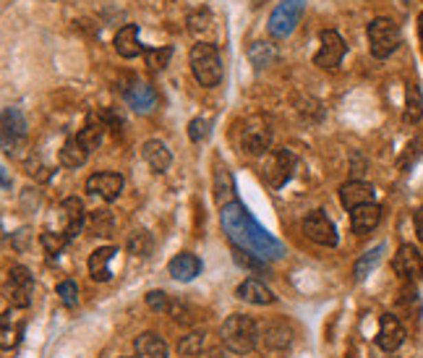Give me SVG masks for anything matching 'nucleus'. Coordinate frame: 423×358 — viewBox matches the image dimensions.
Masks as SVG:
<instances>
[{
	"label": "nucleus",
	"mask_w": 423,
	"mask_h": 358,
	"mask_svg": "<svg viewBox=\"0 0 423 358\" xmlns=\"http://www.w3.org/2000/svg\"><path fill=\"white\" fill-rule=\"evenodd\" d=\"M220 220H222V227H225L227 238L233 240V246L240 249V251L253 254V256H259L262 262L279 259V256L285 254V246H282L275 236H269L264 227L253 220V214L249 212L240 201H233V204L222 207Z\"/></svg>",
	"instance_id": "f257e3e1"
},
{
	"label": "nucleus",
	"mask_w": 423,
	"mask_h": 358,
	"mask_svg": "<svg viewBox=\"0 0 423 358\" xmlns=\"http://www.w3.org/2000/svg\"><path fill=\"white\" fill-rule=\"evenodd\" d=\"M220 337H222V345L233 353H251L256 343H259V327L251 317L246 314H233V317L225 319L222 330H220Z\"/></svg>",
	"instance_id": "f03ea898"
},
{
	"label": "nucleus",
	"mask_w": 423,
	"mask_h": 358,
	"mask_svg": "<svg viewBox=\"0 0 423 358\" xmlns=\"http://www.w3.org/2000/svg\"><path fill=\"white\" fill-rule=\"evenodd\" d=\"M191 71L201 87H217L222 81V60L220 50L212 42H196L191 47Z\"/></svg>",
	"instance_id": "7ed1b4c3"
},
{
	"label": "nucleus",
	"mask_w": 423,
	"mask_h": 358,
	"mask_svg": "<svg viewBox=\"0 0 423 358\" xmlns=\"http://www.w3.org/2000/svg\"><path fill=\"white\" fill-rule=\"evenodd\" d=\"M400 42H402V32L392 19L379 16L369 24V45L374 58H379V60L389 58L400 47Z\"/></svg>",
	"instance_id": "20e7f679"
},
{
	"label": "nucleus",
	"mask_w": 423,
	"mask_h": 358,
	"mask_svg": "<svg viewBox=\"0 0 423 358\" xmlns=\"http://www.w3.org/2000/svg\"><path fill=\"white\" fill-rule=\"evenodd\" d=\"M306 14V0H282L277 8L269 16V34L277 37V40H285L290 37L295 27L301 24V19Z\"/></svg>",
	"instance_id": "39448f33"
},
{
	"label": "nucleus",
	"mask_w": 423,
	"mask_h": 358,
	"mask_svg": "<svg viewBox=\"0 0 423 358\" xmlns=\"http://www.w3.org/2000/svg\"><path fill=\"white\" fill-rule=\"evenodd\" d=\"M293 170H295V155H293L290 149H275V152L266 155L264 170L262 172H264V181L269 186L279 188L290 181Z\"/></svg>",
	"instance_id": "423d86ee"
},
{
	"label": "nucleus",
	"mask_w": 423,
	"mask_h": 358,
	"mask_svg": "<svg viewBox=\"0 0 423 358\" xmlns=\"http://www.w3.org/2000/svg\"><path fill=\"white\" fill-rule=\"evenodd\" d=\"M87 223V214H84V204L76 197H68V199L60 201L58 207V233L66 236L68 240H73L81 233V227Z\"/></svg>",
	"instance_id": "0eeeda50"
},
{
	"label": "nucleus",
	"mask_w": 423,
	"mask_h": 358,
	"mask_svg": "<svg viewBox=\"0 0 423 358\" xmlns=\"http://www.w3.org/2000/svg\"><path fill=\"white\" fill-rule=\"evenodd\" d=\"M5 291H8V298L16 309H27L32 304V295H34V278L24 265L11 267L8 272V282H5Z\"/></svg>",
	"instance_id": "6e6552de"
},
{
	"label": "nucleus",
	"mask_w": 423,
	"mask_h": 358,
	"mask_svg": "<svg viewBox=\"0 0 423 358\" xmlns=\"http://www.w3.org/2000/svg\"><path fill=\"white\" fill-rule=\"evenodd\" d=\"M319 40H321V47H319V53L314 55V63H317L319 68H324V71L337 68L343 63L345 53H347L345 40L334 32V29H324V32L319 34Z\"/></svg>",
	"instance_id": "1a4fd4ad"
},
{
	"label": "nucleus",
	"mask_w": 423,
	"mask_h": 358,
	"mask_svg": "<svg viewBox=\"0 0 423 358\" xmlns=\"http://www.w3.org/2000/svg\"><path fill=\"white\" fill-rule=\"evenodd\" d=\"M272 144V131L262 118L246 120L243 131H240V149L249 155H266Z\"/></svg>",
	"instance_id": "9d476101"
},
{
	"label": "nucleus",
	"mask_w": 423,
	"mask_h": 358,
	"mask_svg": "<svg viewBox=\"0 0 423 358\" xmlns=\"http://www.w3.org/2000/svg\"><path fill=\"white\" fill-rule=\"evenodd\" d=\"M304 233L306 238H311L319 246H337V227L327 214L317 210L304 220Z\"/></svg>",
	"instance_id": "9b49d317"
},
{
	"label": "nucleus",
	"mask_w": 423,
	"mask_h": 358,
	"mask_svg": "<svg viewBox=\"0 0 423 358\" xmlns=\"http://www.w3.org/2000/svg\"><path fill=\"white\" fill-rule=\"evenodd\" d=\"M87 191L105 201H115L120 197V191H123V175L113 170L94 172V175L87 178Z\"/></svg>",
	"instance_id": "f8f14e48"
},
{
	"label": "nucleus",
	"mask_w": 423,
	"mask_h": 358,
	"mask_svg": "<svg viewBox=\"0 0 423 358\" xmlns=\"http://www.w3.org/2000/svg\"><path fill=\"white\" fill-rule=\"evenodd\" d=\"M392 267H395V272L400 278L405 280H418L423 278V254L415 249V246H400L395 254V259H392Z\"/></svg>",
	"instance_id": "ddd939ff"
},
{
	"label": "nucleus",
	"mask_w": 423,
	"mask_h": 358,
	"mask_svg": "<svg viewBox=\"0 0 423 358\" xmlns=\"http://www.w3.org/2000/svg\"><path fill=\"white\" fill-rule=\"evenodd\" d=\"M27 136V120L21 115L19 107H5L3 110V149L11 155L19 142Z\"/></svg>",
	"instance_id": "4468645a"
},
{
	"label": "nucleus",
	"mask_w": 423,
	"mask_h": 358,
	"mask_svg": "<svg viewBox=\"0 0 423 358\" xmlns=\"http://www.w3.org/2000/svg\"><path fill=\"white\" fill-rule=\"evenodd\" d=\"M376 343L382 350L387 353H395L400 345L405 343V330H402V324H400V319L395 314H384L379 319V335H376Z\"/></svg>",
	"instance_id": "2eb2a0df"
},
{
	"label": "nucleus",
	"mask_w": 423,
	"mask_h": 358,
	"mask_svg": "<svg viewBox=\"0 0 423 358\" xmlns=\"http://www.w3.org/2000/svg\"><path fill=\"white\" fill-rule=\"evenodd\" d=\"M340 201H343L345 210H358L363 204H374V186L371 183H363V181H347L340 186Z\"/></svg>",
	"instance_id": "dca6fc26"
},
{
	"label": "nucleus",
	"mask_w": 423,
	"mask_h": 358,
	"mask_svg": "<svg viewBox=\"0 0 423 358\" xmlns=\"http://www.w3.org/2000/svg\"><path fill=\"white\" fill-rule=\"evenodd\" d=\"M238 298L240 301H246V304H253V306H269L277 301V295L272 293V288H266L262 280L256 278H249L243 280L238 285Z\"/></svg>",
	"instance_id": "f3484780"
},
{
	"label": "nucleus",
	"mask_w": 423,
	"mask_h": 358,
	"mask_svg": "<svg viewBox=\"0 0 423 358\" xmlns=\"http://www.w3.org/2000/svg\"><path fill=\"white\" fill-rule=\"evenodd\" d=\"M214 199L220 207L236 201V178L227 170L225 162H214Z\"/></svg>",
	"instance_id": "a211bd4d"
},
{
	"label": "nucleus",
	"mask_w": 423,
	"mask_h": 358,
	"mask_svg": "<svg viewBox=\"0 0 423 358\" xmlns=\"http://www.w3.org/2000/svg\"><path fill=\"white\" fill-rule=\"evenodd\" d=\"M113 45H115V53H118L120 58H126V60H131V58H136L139 53H144V45L139 40V27H136V24L120 27L118 34H115V40H113Z\"/></svg>",
	"instance_id": "6ab92c4d"
},
{
	"label": "nucleus",
	"mask_w": 423,
	"mask_h": 358,
	"mask_svg": "<svg viewBox=\"0 0 423 358\" xmlns=\"http://www.w3.org/2000/svg\"><path fill=\"white\" fill-rule=\"evenodd\" d=\"M168 269H170L172 280H178V282H191V280L201 272V262H198V256L183 251V254H178V256H172Z\"/></svg>",
	"instance_id": "aec40b11"
},
{
	"label": "nucleus",
	"mask_w": 423,
	"mask_h": 358,
	"mask_svg": "<svg viewBox=\"0 0 423 358\" xmlns=\"http://www.w3.org/2000/svg\"><path fill=\"white\" fill-rule=\"evenodd\" d=\"M133 358H168V343L155 332H144L133 343Z\"/></svg>",
	"instance_id": "412c9836"
},
{
	"label": "nucleus",
	"mask_w": 423,
	"mask_h": 358,
	"mask_svg": "<svg viewBox=\"0 0 423 358\" xmlns=\"http://www.w3.org/2000/svg\"><path fill=\"white\" fill-rule=\"evenodd\" d=\"M379 220H382V210L376 204H363V207H358V210L350 212V227L358 236L371 233L374 227L379 225Z\"/></svg>",
	"instance_id": "4be33fe9"
},
{
	"label": "nucleus",
	"mask_w": 423,
	"mask_h": 358,
	"mask_svg": "<svg viewBox=\"0 0 423 358\" xmlns=\"http://www.w3.org/2000/svg\"><path fill=\"white\" fill-rule=\"evenodd\" d=\"M115 254H118L115 246H102V249L92 251V256H89V275H92L94 282H107V280L113 278L110 262H113Z\"/></svg>",
	"instance_id": "5701e85b"
},
{
	"label": "nucleus",
	"mask_w": 423,
	"mask_h": 358,
	"mask_svg": "<svg viewBox=\"0 0 423 358\" xmlns=\"http://www.w3.org/2000/svg\"><path fill=\"white\" fill-rule=\"evenodd\" d=\"M141 155H144L146 165H149L155 172H165L172 162L170 149L165 146V142H159V139H149V142L144 144V149H141Z\"/></svg>",
	"instance_id": "b1692460"
},
{
	"label": "nucleus",
	"mask_w": 423,
	"mask_h": 358,
	"mask_svg": "<svg viewBox=\"0 0 423 358\" xmlns=\"http://www.w3.org/2000/svg\"><path fill=\"white\" fill-rule=\"evenodd\" d=\"M89 155H92V149L84 144L79 136H71L66 144H63V149H60V165L76 170V168H81L89 159Z\"/></svg>",
	"instance_id": "393cba45"
},
{
	"label": "nucleus",
	"mask_w": 423,
	"mask_h": 358,
	"mask_svg": "<svg viewBox=\"0 0 423 358\" xmlns=\"http://www.w3.org/2000/svg\"><path fill=\"white\" fill-rule=\"evenodd\" d=\"M126 102L136 110V113H149L152 107H155V102H157V94H155V89L149 87V84H133L131 89H126Z\"/></svg>",
	"instance_id": "a878e982"
},
{
	"label": "nucleus",
	"mask_w": 423,
	"mask_h": 358,
	"mask_svg": "<svg viewBox=\"0 0 423 358\" xmlns=\"http://www.w3.org/2000/svg\"><path fill=\"white\" fill-rule=\"evenodd\" d=\"M262 337H264V345L269 350H285L293 340V330L285 322H269L262 332Z\"/></svg>",
	"instance_id": "bb28decb"
},
{
	"label": "nucleus",
	"mask_w": 423,
	"mask_h": 358,
	"mask_svg": "<svg viewBox=\"0 0 423 358\" xmlns=\"http://www.w3.org/2000/svg\"><path fill=\"white\" fill-rule=\"evenodd\" d=\"M249 60L253 63V68H266L277 60V47L272 42H253L249 47Z\"/></svg>",
	"instance_id": "cd10ccee"
},
{
	"label": "nucleus",
	"mask_w": 423,
	"mask_h": 358,
	"mask_svg": "<svg viewBox=\"0 0 423 358\" xmlns=\"http://www.w3.org/2000/svg\"><path fill=\"white\" fill-rule=\"evenodd\" d=\"M423 118V97L415 84H408L405 92V123H418Z\"/></svg>",
	"instance_id": "c85d7f7f"
},
{
	"label": "nucleus",
	"mask_w": 423,
	"mask_h": 358,
	"mask_svg": "<svg viewBox=\"0 0 423 358\" xmlns=\"http://www.w3.org/2000/svg\"><path fill=\"white\" fill-rule=\"evenodd\" d=\"M113 225H115V220H113V212L110 210H94L89 214V220H87V227L92 230L94 236H113Z\"/></svg>",
	"instance_id": "c756f323"
},
{
	"label": "nucleus",
	"mask_w": 423,
	"mask_h": 358,
	"mask_svg": "<svg viewBox=\"0 0 423 358\" xmlns=\"http://www.w3.org/2000/svg\"><path fill=\"white\" fill-rule=\"evenodd\" d=\"M382 254H384V243H379L376 249H371V251L363 254V256L356 262V267H353V275H356V280H363L369 272H374V267L379 265Z\"/></svg>",
	"instance_id": "7c9ffc66"
},
{
	"label": "nucleus",
	"mask_w": 423,
	"mask_h": 358,
	"mask_svg": "<svg viewBox=\"0 0 423 358\" xmlns=\"http://www.w3.org/2000/svg\"><path fill=\"white\" fill-rule=\"evenodd\" d=\"M102 133H105V123H102V120H89V123H87V126H84V128H81L79 133H76V136H79L81 142H84V144L89 146V149H97V146H100V142H102Z\"/></svg>",
	"instance_id": "2f4dec72"
},
{
	"label": "nucleus",
	"mask_w": 423,
	"mask_h": 358,
	"mask_svg": "<svg viewBox=\"0 0 423 358\" xmlns=\"http://www.w3.org/2000/svg\"><path fill=\"white\" fill-rule=\"evenodd\" d=\"M152 246H155V240H152V236L146 230H133V236L128 238V251L133 256H149Z\"/></svg>",
	"instance_id": "473e14b6"
},
{
	"label": "nucleus",
	"mask_w": 423,
	"mask_h": 358,
	"mask_svg": "<svg viewBox=\"0 0 423 358\" xmlns=\"http://www.w3.org/2000/svg\"><path fill=\"white\" fill-rule=\"evenodd\" d=\"M201 348H204V332H191V335H185L183 340H181V345H178L181 356H198Z\"/></svg>",
	"instance_id": "72a5a7b5"
},
{
	"label": "nucleus",
	"mask_w": 423,
	"mask_h": 358,
	"mask_svg": "<svg viewBox=\"0 0 423 358\" xmlns=\"http://www.w3.org/2000/svg\"><path fill=\"white\" fill-rule=\"evenodd\" d=\"M170 58H172V47H155V50H146V66L162 71V68H168Z\"/></svg>",
	"instance_id": "f704fd0d"
},
{
	"label": "nucleus",
	"mask_w": 423,
	"mask_h": 358,
	"mask_svg": "<svg viewBox=\"0 0 423 358\" xmlns=\"http://www.w3.org/2000/svg\"><path fill=\"white\" fill-rule=\"evenodd\" d=\"M42 246L47 249L50 254H58V251H63V246L68 243V238L66 236H60L58 230H53V227H47L45 233H42Z\"/></svg>",
	"instance_id": "c9c22d12"
},
{
	"label": "nucleus",
	"mask_w": 423,
	"mask_h": 358,
	"mask_svg": "<svg viewBox=\"0 0 423 358\" xmlns=\"http://www.w3.org/2000/svg\"><path fill=\"white\" fill-rule=\"evenodd\" d=\"M58 295H60V301H63L68 309L79 304V288H76V282H73V280H63V282L58 285Z\"/></svg>",
	"instance_id": "e433bc0d"
},
{
	"label": "nucleus",
	"mask_w": 423,
	"mask_h": 358,
	"mask_svg": "<svg viewBox=\"0 0 423 358\" xmlns=\"http://www.w3.org/2000/svg\"><path fill=\"white\" fill-rule=\"evenodd\" d=\"M209 136V120L207 118H194L191 123H188V139L191 142H204Z\"/></svg>",
	"instance_id": "4c0bfd02"
},
{
	"label": "nucleus",
	"mask_w": 423,
	"mask_h": 358,
	"mask_svg": "<svg viewBox=\"0 0 423 358\" xmlns=\"http://www.w3.org/2000/svg\"><path fill=\"white\" fill-rule=\"evenodd\" d=\"M209 24H212V16H209V11H207V8L188 16V29H191L194 34H201V32H207V29H209Z\"/></svg>",
	"instance_id": "58836bf2"
},
{
	"label": "nucleus",
	"mask_w": 423,
	"mask_h": 358,
	"mask_svg": "<svg viewBox=\"0 0 423 358\" xmlns=\"http://www.w3.org/2000/svg\"><path fill=\"white\" fill-rule=\"evenodd\" d=\"M400 306H405L413 319L421 317V301H418V293L415 291H402V295H400Z\"/></svg>",
	"instance_id": "ea45409f"
},
{
	"label": "nucleus",
	"mask_w": 423,
	"mask_h": 358,
	"mask_svg": "<svg viewBox=\"0 0 423 358\" xmlns=\"http://www.w3.org/2000/svg\"><path fill=\"white\" fill-rule=\"evenodd\" d=\"M146 306H149L152 311H168V309H170V301H168V295L162 291H149L146 293Z\"/></svg>",
	"instance_id": "a19ab883"
},
{
	"label": "nucleus",
	"mask_w": 423,
	"mask_h": 358,
	"mask_svg": "<svg viewBox=\"0 0 423 358\" xmlns=\"http://www.w3.org/2000/svg\"><path fill=\"white\" fill-rule=\"evenodd\" d=\"M19 332H21V330H19ZM19 332L11 330V322H8V317L3 319V340H0L3 350H11V348L19 343Z\"/></svg>",
	"instance_id": "79ce46f5"
},
{
	"label": "nucleus",
	"mask_w": 423,
	"mask_h": 358,
	"mask_svg": "<svg viewBox=\"0 0 423 358\" xmlns=\"http://www.w3.org/2000/svg\"><path fill=\"white\" fill-rule=\"evenodd\" d=\"M415 233H418V238L423 240V207L415 212Z\"/></svg>",
	"instance_id": "37998d69"
},
{
	"label": "nucleus",
	"mask_w": 423,
	"mask_h": 358,
	"mask_svg": "<svg viewBox=\"0 0 423 358\" xmlns=\"http://www.w3.org/2000/svg\"><path fill=\"white\" fill-rule=\"evenodd\" d=\"M3 188H5V191L11 188V181H8V172H5V168H3Z\"/></svg>",
	"instance_id": "c03bdc74"
},
{
	"label": "nucleus",
	"mask_w": 423,
	"mask_h": 358,
	"mask_svg": "<svg viewBox=\"0 0 423 358\" xmlns=\"http://www.w3.org/2000/svg\"><path fill=\"white\" fill-rule=\"evenodd\" d=\"M418 37H421V45H423V14L418 16Z\"/></svg>",
	"instance_id": "a18cd8bd"
}]
</instances>
